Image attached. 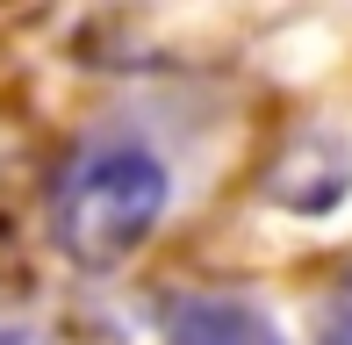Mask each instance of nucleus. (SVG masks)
Segmentation results:
<instances>
[{
	"label": "nucleus",
	"mask_w": 352,
	"mask_h": 345,
	"mask_svg": "<svg viewBox=\"0 0 352 345\" xmlns=\"http://www.w3.org/2000/svg\"><path fill=\"white\" fill-rule=\"evenodd\" d=\"M324 345H352V317H345V309H331V324H324Z\"/></svg>",
	"instance_id": "3"
},
{
	"label": "nucleus",
	"mask_w": 352,
	"mask_h": 345,
	"mask_svg": "<svg viewBox=\"0 0 352 345\" xmlns=\"http://www.w3.org/2000/svg\"><path fill=\"white\" fill-rule=\"evenodd\" d=\"M166 216V166L137 137H87L51 172L43 223L72 266H122Z\"/></svg>",
	"instance_id": "1"
},
{
	"label": "nucleus",
	"mask_w": 352,
	"mask_h": 345,
	"mask_svg": "<svg viewBox=\"0 0 352 345\" xmlns=\"http://www.w3.org/2000/svg\"><path fill=\"white\" fill-rule=\"evenodd\" d=\"M166 345H287L266 309H252L245 295H173L158 309Z\"/></svg>",
	"instance_id": "2"
},
{
	"label": "nucleus",
	"mask_w": 352,
	"mask_h": 345,
	"mask_svg": "<svg viewBox=\"0 0 352 345\" xmlns=\"http://www.w3.org/2000/svg\"><path fill=\"white\" fill-rule=\"evenodd\" d=\"M338 309H345V317H352V280H345V302H338Z\"/></svg>",
	"instance_id": "4"
},
{
	"label": "nucleus",
	"mask_w": 352,
	"mask_h": 345,
	"mask_svg": "<svg viewBox=\"0 0 352 345\" xmlns=\"http://www.w3.org/2000/svg\"><path fill=\"white\" fill-rule=\"evenodd\" d=\"M0 345H22V338H0Z\"/></svg>",
	"instance_id": "5"
}]
</instances>
